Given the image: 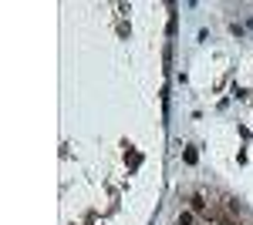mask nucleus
Masks as SVG:
<instances>
[{"mask_svg":"<svg viewBox=\"0 0 253 225\" xmlns=\"http://www.w3.org/2000/svg\"><path fill=\"white\" fill-rule=\"evenodd\" d=\"M175 225H196V215H193V212H179Z\"/></svg>","mask_w":253,"mask_h":225,"instance_id":"1","label":"nucleus"}]
</instances>
